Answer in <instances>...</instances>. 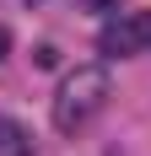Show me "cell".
I'll use <instances>...</instances> for the list:
<instances>
[{
  "instance_id": "6da1fadb",
  "label": "cell",
  "mask_w": 151,
  "mask_h": 156,
  "mask_svg": "<svg viewBox=\"0 0 151 156\" xmlns=\"http://www.w3.org/2000/svg\"><path fill=\"white\" fill-rule=\"evenodd\" d=\"M108 97H113V81H108L103 65H76L70 76L60 81V92H54V129H60V135L87 129L92 119L108 108Z\"/></svg>"
},
{
  "instance_id": "7a4b0ae2",
  "label": "cell",
  "mask_w": 151,
  "mask_h": 156,
  "mask_svg": "<svg viewBox=\"0 0 151 156\" xmlns=\"http://www.w3.org/2000/svg\"><path fill=\"white\" fill-rule=\"evenodd\" d=\"M97 48H103L108 59H135L151 48V11H119L97 32Z\"/></svg>"
},
{
  "instance_id": "3957f363",
  "label": "cell",
  "mask_w": 151,
  "mask_h": 156,
  "mask_svg": "<svg viewBox=\"0 0 151 156\" xmlns=\"http://www.w3.org/2000/svg\"><path fill=\"white\" fill-rule=\"evenodd\" d=\"M0 156H32V135L6 113H0Z\"/></svg>"
},
{
  "instance_id": "277c9868",
  "label": "cell",
  "mask_w": 151,
  "mask_h": 156,
  "mask_svg": "<svg viewBox=\"0 0 151 156\" xmlns=\"http://www.w3.org/2000/svg\"><path fill=\"white\" fill-rule=\"evenodd\" d=\"M76 5H81V11H119L124 0H76Z\"/></svg>"
},
{
  "instance_id": "5b68a950",
  "label": "cell",
  "mask_w": 151,
  "mask_h": 156,
  "mask_svg": "<svg viewBox=\"0 0 151 156\" xmlns=\"http://www.w3.org/2000/svg\"><path fill=\"white\" fill-rule=\"evenodd\" d=\"M6 54H11V32L0 27V59H6Z\"/></svg>"
}]
</instances>
